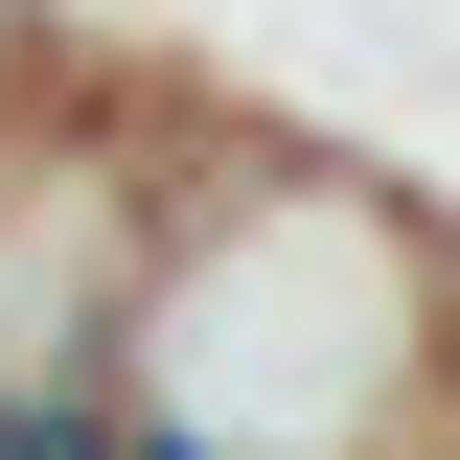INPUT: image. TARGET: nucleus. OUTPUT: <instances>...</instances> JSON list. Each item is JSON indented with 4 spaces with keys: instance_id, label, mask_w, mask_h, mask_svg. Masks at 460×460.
I'll return each instance as SVG.
<instances>
[{
    "instance_id": "20e7f679",
    "label": "nucleus",
    "mask_w": 460,
    "mask_h": 460,
    "mask_svg": "<svg viewBox=\"0 0 460 460\" xmlns=\"http://www.w3.org/2000/svg\"><path fill=\"white\" fill-rule=\"evenodd\" d=\"M115 460H208V438H162V414H115Z\"/></svg>"
},
{
    "instance_id": "7ed1b4c3",
    "label": "nucleus",
    "mask_w": 460,
    "mask_h": 460,
    "mask_svg": "<svg viewBox=\"0 0 460 460\" xmlns=\"http://www.w3.org/2000/svg\"><path fill=\"white\" fill-rule=\"evenodd\" d=\"M47 47H69V23H47V0H0V115H23V93H47Z\"/></svg>"
},
{
    "instance_id": "f257e3e1",
    "label": "nucleus",
    "mask_w": 460,
    "mask_h": 460,
    "mask_svg": "<svg viewBox=\"0 0 460 460\" xmlns=\"http://www.w3.org/2000/svg\"><path fill=\"white\" fill-rule=\"evenodd\" d=\"M115 392L208 460H392V438L460 414V230L414 184H368V162L208 93L184 162H162V253H138Z\"/></svg>"
},
{
    "instance_id": "f03ea898",
    "label": "nucleus",
    "mask_w": 460,
    "mask_h": 460,
    "mask_svg": "<svg viewBox=\"0 0 460 460\" xmlns=\"http://www.w3.org/2000/svg\"><path fill=\"white\" fill-rule=\"evenodd\" d=\"M115 414H138L115 368H69V392H0V460H115Z\"/></svg>"
}]
</instances>
